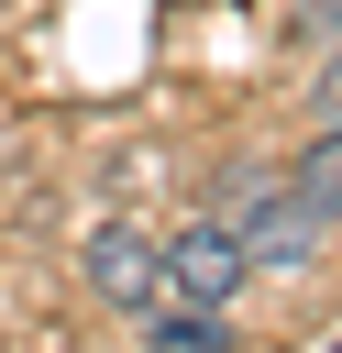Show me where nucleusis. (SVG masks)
<instances>
[{"mask_svg": "<svg viewBox=\"0 0 342 353\" xmlns=\"http://www.w3.org/2000/svg\"><path fill=\"white\" fill-rule=\"evenodd\" d=\"M154 254H165V298H199V309H232V298H243V276H254V254H243V232H232L221 210L177 221Z\"/></svg>", "mask_w": 342, "mask_h": 353, "instance_id": "1", "label": "nucleus"}, {"mask_svg": "<svg viewBox=\"0 0 342 353\" xmlns=\"http://www.w3.org/2000/svg\"><path fill=\"white\" fill-rule=\"evenodd\" d=\"M77 276H88V298H110V309H154V298H165V254H154V232H132V221H99V232L77 243Z\"/></svg>", "mask_w": 342, "mask_h": 353, "instance_id": "2", "label": "nucleus"}, {"mask_svg": "<svg viewBox=\"0 0 342 353\" xmlns=\"http://www.w3.org/2000/svg\"><path fill=\"white\" fill-rule=\"evenodd\" d=\"M232 232H243V254H254L265 276H298V265H320V243H331V221H320V210H309L298 188H276V199H254V210H243Z\"/></svg>", "mask_w": 342, "mask_h": 353, "instance_id": "3", "label": "nucleus"}, {"mask_svg": "<svg viewBox=\"0 0 342 353\" xmlns=\"http://www.w3.org/2000/svg\"><path fill=\"white\" fill-rule=\"evenodd\" d=\"M143 353H243V342H232V309L154 298V309H143Z\"/></svg>", "mask_w": 342, "mask_h": 353, "instance_id": "4", "label": "nucleus"}, {"mask_svg": "<svg viewBox=\"0 0 342 353\" xmlns=\"http://www.w3.org/2000/svg\"><path fill=\"white\" fill-rule=\"evenodd\" d=\"M287 188H298L320 221H342V121H320V143L298 154V176H287Z\"/></svg>", "mask_w": 342, "mask_h": 353, "instance_id": "5", "label": "nucleus"}, {"mask_svg": "<svg viewBox=\"0 0 342 353\" xmlns=\"http://www.w3.org/2000/svg\"><path fill=\"white\" fill-rule=\"evenodd\" d=\"M276 188H287L276 165H254V154H232V165H221V221H243V210H254V199H276Z\"/></svg>", "mask_w": 342, "mask_h": 353, "instance_id": "6", "label": "nucleus"}, {"mask_svg": "<svg viewBox=\"0 0 342 353\" xmlns=\"http://www.w3.org/2000/svg\"><path fill=\"white\" fill-rule=\"evenodd\" d=\"M320 121H342V55L320 66Z\"/></svg>", "mask_w": 342, "mask_h": 353, "instance_id": "7", "label": "nucleus"}, {"mask_svg": "<svg viewBox=\"0 0 342 353\" xmlns=\"http://www.w3.org/2000/svg\"><path fill=\"white\" fill-rule=\"evenodd\" d=\"M331 353H342V342H331Z\"/></svg>", "mask_w": 342, "mask_h": 353, "instance_id": "8", "label": "nucleus"}]
</instances>
